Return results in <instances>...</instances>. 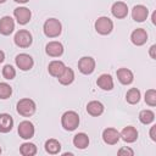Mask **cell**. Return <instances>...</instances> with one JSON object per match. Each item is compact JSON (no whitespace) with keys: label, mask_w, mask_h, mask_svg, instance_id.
<instances>
[{"label":"cell","mask_w":156,"mask_h":156,"mask_svg":"<svg viewBox=\"0 0 156 156\" xmlns=\"http://www.w3.org/2000/svg\"><path fill=\"white\" fill-rule=\"evenodd\" d=\"M61 124L65 130L72 132L76 130L77 127L79 126V116L74 111H67L62 115L61 117Z\"/></svg>","instance_id":"6da1fadb"},{"label":"cell","mask_w":156,"mask_h":156,"mask_svg":"<svg viewBox=\"0 0 156 156\" xmlns=\"http://www.w3.org/2000/svg\"><path fill=\"white\" fill-rule=\"evenodd\" d=\"M43 29H44V34L46 37H49V38H56L62 32V24L56 18H49V20L45 21Z\"/></svg>","instance_id":"7a4b0ae2"},{"label":"cell","mask_w":156,"mask_h":156,"mask_svg":"<svg viewBox=\"0 0 156 156\" xmlns=\"http://www.w3.org/2000/svg\"><path fill=\"white\" fill-rule=\"evenodd\" d=\"M17 112L23 116V117H29L32 115H34L35 110H37V106H35V102L32 100V99H28V98H24V99H21L18 102H17Z\"/></svg>","instance_id":"3957f363"},{"label":"cell","mask_w":156,"mask_h":156,"mask_svg":"<svg viewBox=\"0 0 156 156\" xmlns=\"http://www.w3.org/2000/svg\"><path fill=\"white\" fill-rule=\"evenodd\" d=\"M113 29V22L106 17V16H101L95 21V30L101 34V35H107L112 32Z\"/></svg>","instance_id":"277c9868"},{"label":"cell","mask_w":156,"mask_h":156,"mask_svg":"<svg viewBox=\"0 0 156 156\" xmlns=\"http://www.w3.org/2000/svg\"><path fill=\"white\" fill-rule=\"evenodd\" d=\"M15 44L20 48H29L33 43V38H32V34L26 30V29H21L18 30L16 34H15Z\"/></svg>","instance_id":"5b68a950"},{"label":"cell","mask_w":156,"mask_h":156,"mask_svg":"<svg viewBox=\"0 0 156 156\" xmlns=\"http://www.w3.org/2000/svg\"><path fill=\"white\" fill-rule=\"evenodd\" d=\"M78 69L83 74H90L95 69V60L90 56H84L78 61Z\"/></svg>","instance_id":"8992f818"},{"label":"cell","mask_w":156,"mask_h":156,"mask_svg":"<svg viewBox=\"0 0 156 156\" xmlns=\"http://www.w3.org/2000/svg\"><path fill=\"white\" fill-rule=\"evenodd\" d=\"M17 132H18V135L22 139H30V138H33L35 129H34V126H33L32 122H29V121H22L18 124Z\"/></svg>","instance_id":"52a82bcc"},{"label":"cell","mask_w":156,"mask_h":156,"mask_svg":"<svg viewBox=\"0 0 156 156\" xmlns=\"http://www.w3.org/2000/svg\"><path fill=\"white\" fill-rule=\"evenodd\" d=\"M15 62H16V66L22 71H29L34 65L32 56L28 54H18L15 58Z\"/></svg>","instance_id":"ba28073f"},{"label":"cell","mask_w":156,"mask_h":156,"mask_svg":"<svg viewBox=\"0 0 156 156\" xmlns=\"http://www.w3.org/2000/svg\"><path fill=\"white\" fill-rule=\"evenodd\" d=\"M13 16L16 18V21L20 23V24H27L29 21H30V17H32V12L27 7H16L13 10Z\"/></svg>","instance_id":"9c48e42d"},{"label":"cell","mask_w":156,"mask_h":156,"mask_svg":"<svg viewBox=\"0 0 156 156\" xmlns=\"http://www.w3.org/2000/svg\"><path fill=\"white\" fill-rule=\"evenodd\" d=\"M111 12L116 18H119V20L126 18L128 15V6L123 1H116L111 7Z\"/></svg>","instance_id":"30bf717a"},{"label":"cell","mask_w":156,"mask_h":156,"mask_svg":"<svg viewBox=\"0 0 156 156\" xmlns=\"http://www.w3.org/2000/svg\"><path fill=\"white\" fill-rule=\"evenodd\" d=\"M130 40H132V43H133L134 45H136V46L144 45V44L146 43V40H147V33H146V30L143 29V28H136L135 30L132 32V34H130Z\"/></svg>","instance_id":"8fae6325"},{"label":"cell","mask_w":156,"mask_h":156,"mask_svg":"<svg viewBox=\"0 0 156 156\" xmlns=\"http://www.w3.org/2000/svg\"><path fill=\"white\" fill-rule=\"evenodd\" d=\"M119 138H121L119 136V132L117 129H115V128H106L102 132V139L108 145L117 144L118 140H119Z\"/></svg>","instance_id":"7c38bea8"},{"label":"cell","mask_w":156,"mask_h":156,"mask_svg":"<svg viewBox=\"0 0 156 156\" xmlns=\"http://www.w3.org/2000/svg\"><path fill=\"white\" fill-rule=\"evenodd\" d=\"M149 16V10L144 5H135L132 10V17L135 22H144Z\"/></svg>","instance_id":"4fadbf2b"},{"label":"cell","mask_w":156,"mask_h":156,"mask_svg":"<svg viewBox=\"0 0 156 156\" xmlns=\"http://www.w3.org/2000/svg\"><path fill=\"white\" fill-rule=\"evenodd\" d=\"M45 52L51 57H58L63 54V45L60 41H50L45 46Z\"/></svg>","instance_id":"5bb4252c"},{"label":"cell","mask_w":156,"mask_h":156,"mask_svg":"<svg viewBox=\"0 0 156 156\" xmlns=\"http://www.w3.org/2000/svg\"><path fill=\"white\" fill-rule=\"evenodd\" d=\"M119 136L126 143H134L138 139V130L133 126H127L122 129V132L119 133Z\"/></svg>","instance_id":"9a60e30c"},{"label":"cell","mask_w":156,"mask_h":156,"mask_svg":"<svg viewBox=\"0 0 156 156\" xmlns=\"http://www.w3.org/2000/svg\"><path fill=\"white\" fill-rule=\"evenodd\" d=\"M15 29V22L12 17L10 16H4L0 20V33L2 35H10Z\"/></svg>","instance_id":"2e32d148"},{"label":"cell","mask_w":156,"mask_h":156,"mask_svg":"<svg viewBox=\"0 0 156 156\" xmlns=\"http://www.w3.org/2000/svg\"><path fill=\"white\" fill-rule=\"evenodd\" d=\"M116 73H117L118 80H119L122 84H124V85L130 84V83L133 82V79H134L133 72H132L130 69H128V68H118Z\"/></svg>","instance_id":"e0dca14e"},{"label":"cell","mask_w":156,"mask_h":156,"mask_svg":"<svg viewBox=\"0 0 156 156\" xmlns=\"http://www.w3.org/2000/svg\"><path fill=\"white\" fill-rule=\"evenodd\" d=\"M96 84L99 88H101L102 90H112L113 89V79L110 74L107 73H104L101 74L98 80H96Z\"/></svg>","instance_id":"ac0fdd59"},{"label":"cell","mask_w":156,"mask_h":156,"mask_svg":"<svg viewBox=\"0 0 156 156\" xmlns=\"http://www.w3.org/2000/svg\"><path fill=\"white\" fill-rule=\"evenodd\" d=\"M13 127V119L9 113H0V132L9 133Z\"/></svg>","instance_id":"d6986e66"},{"label":"cell","mask_w":156,"mask_h":156,"mask_svg":"<svg viewBox=\"0 0 156 156\" xmlns=\"http://www.w3.org/2000/svg\"><path fill=\"white\" fill-rule=\"evenodd\" d=\"M87 112H88L90 116L98 117V116H100V115L104 112V105H102L100 101L93 100V101L88 102V105H87Z\"/></svg>","instance_id":"ffe728a7"},{"label":"cell","mask_w":156,"mask_h":156,"mask_svg":"<svg viewBox=\"0 0 156 156\" xmlns=\"http://www.w3.org/2000/svg\"><path fill=\"white\" fill-rule=\"evenodd\" d=\"M65 63L62 62V61H58V60H55V61H51L50 63H49V66H48V71H49V73H50V76H52V77H58L61 73H62V71L65 69Z\"/></svg>","instance_id":"44dd1931"},{"label":"cell","mask_w":156,"mask_h":156,"mask_svg":"<svg viewBox=\"0 0 156 156\" xmlns=\"http://www.w3.org/2000/svg\"><path fill=\"white\" fill-rule=\"evenodd\" d=\"M57 79H58V82L62 85H69L74 80V72H73V69L69 68V67H65V69L57 77Z\"/></svg>","instance_id":"7402d4cb"},{"label":"cell","mask_w":156,"mask_h":156,"mask_svg":"<svg viewBox=\"0 0 156 156\" xmlns=\"http://www.w3.org/2000/svg\"><path fill=\"white\" fill-rule=\"evenodd\" d=\"M73 145L77 147V149H85L88 147L89 145V136L85 134V133H78L73 136Z\"/></svg>","instance_id":"603a6c76"},{"label":"cell","mask_w":156,"mask_h":156,"mask_svg":"<svg viewBox=\"0 0 156 156\" xmlns=\"http://www.w3.org/2000/svg\"><path fill=\"white\" fill-rule=\"evenodd\" d=\"M45 150L51 155H56L61 150V144L56 139H49L45 141Z\"/></svg>","instance_id":"cb8c5ba5"},{"label":"cell","mask_w":156,"mask_h":156,"mask_svg":"<svg viewBox=\"0 0 156 156\" xmlns=\"http://www.w3.org/2000/svg\"><path fill=\"white\" fill-rule=\"evenodd\" d=\"M126 100H127V102H129V104H132V105L138 104V102L140 101V91H139V89H136V88H130V89L127 91V94H126Z\"/></svg>","instance_id":"d4e9b609"},{"label":"cell","mask_w":156,"mask_h":156,"mask_svg":"<svg viewBox=\"0 0 156 156\" xmlns=\"http://www.w3.org/2000/svg\"><path fill=\"white\" fill-rule=\"evenodd\" d=\"M20 152L23 156H34L37 154V146L33 143H23L20 146Z\"/></svg>","instance_id":"484cf974"},{"label":"cell","mask_w":156,"mask_h":156,"mask_svg":"<svg viewBox=\"0 0 156 156\" xmlns=\"http://www.w3.org/2000/svg\"><path fill=\"white\" fill-rule=\"evenodd\" d=\"M155 119V113L151 110H143L139 113V121L143 124H150Z\"/></svg>","instance_id":"4316f807"},{"label":"cell","mask_w":156,"mask_h":156,"mask_svg":"<svg viewBox=\"0 0 156 156\" xmlns=\"http://www.w3.org/2000/svg\"><path fill=\"white\" fill-rule=\"evenodd\" d=\"M11 94H12V88L10 87V84H7L5 82H1L0 83V99L6 100L11 96Z\"/></svg>","instance_id":"83f0119b"},{"label":"cell","mask_w":156,"mask_h":156,"mask_svg":"<svg viewBox=\"0 0 156 156\" xmlns=\"http://www.w3.org/2000/svg\"><path fill=\"white\" fill-rule=\"evenodd\" d=\"M2 77L7 80H11L16 77V69L11 65H5L2 68Z\"/></svg>","instance_id":"f1b7e54d"},{"label":"cell","mask_w":156,"mask_h":156,"mask_svg":"<svg viewBox=\"0 0 156 156\" xmlns=\"http://www.w3.org/2000/svg\"><path fill=\"white\" fill-rule=\"evenodd\" d=\"M145 102L149 106H155L156 105V90L155 89H149L145 93Z\"/></svg>","instance_id":"f546056e"},{"label":"cell","mask_w":156,"mask_h":156,"mask_svg":"<svg viewBox=\"0 0 156 156\" xmlns=\"http://www.w3.org/2000/svg\"><path fill=\"white\" fill-rule=\"evenodd\" d=\"M118 155H130V156H133V155H134V151H133L132 149L124 146V147H121V149L118 150Z\"/></svg>","instance_id":"4dcf8cb0"},{"label":"cell","mask_w":156,"mask_h":156,"mask_svg":"<svg viewBox=\"0 0 156 156\" xmlns=\"http://www.w3.org/2000/svg\"><path fill=\"white\" fill-rule=\"evenodd\" d=\"M150 138L154 141H156V126H152L151 127V129H150Z\"/></svg>","instance_id":"1f68e13d"},{"label":"cell","mask_w":156,"mask_h":156,"mask_svg":"<svg viewBox=\"0 0 156 156\" xmlns=\"http://www.w3.org/2000/svg\"><path fill=\"white\" fill-rule=\"evenodd\" d=\"M155 50H156V45H152L151 48H150V56H151V58H156V55H155Z\"/></svg>","instance_id":"d6a6232c"},{"label":"cell","mask_w":156,"mask_h":156,"mask_svg":"<svg viewBox=\"0 0 156 156\" xmlns=\"http://www.w3.org/2000/svg\"><path fill=\"white\" fill-rule=\"evenodd\" d=\"M4 60H5V54H4L2 50H0V63L4 62Z\"/></svg>","instance_id":"836d02e7"},{"label":"cell","mask_w":156,"mask_h":156,"mask_svg":"<svg viewBox=\"0 0 156 156\" xmlns=\"http://www.w3.org/2000/svg\"><path fill=\"white\" fill-rule=\"evenodd\" d=\"M13 1H16V2H18V4H26V2H28L29 0H13Z\"/></svg>","instance_id":"e575fe53"},{"label":"cell","mask_w":156,"mask_h":156,"mask_svg":"<svg viewBox=\"0 0 156 156\" xmlns=\"http://www.w3.org/2000/svg\"><path fill=\"white\" fill-rule=\"evenodd\" d=\"M152 23L156 24V13H155V12L152 13Z\"/></svg>","instance_id":"d590c367"},{"label":"cell","mask_w":156,"mask_h":156,"mask_svg":"<svg viewBox=\"0 0 156 156\" xmlns=\"http://www.w3.org/2000/svg\"><path fill=\"white\" fill-rule=\"evenodd\" d=\"M5 1H6V0H0V4H4Z\"/></svg>","instance_id":"8d00e7d4"},{"label":"cell","mask_w":156,"mask_h":156,"mask_svg":"<svg viewBox=\"0 0 156 156\" xmlns=\"http://www.w3.org/2000/svg\"><path fill=\"white\" fill-rule=\"evenodd\" d=\"M0 154H1V147H0Z\"/></svg>","instance_id":"74e56055"}]
</instances>
